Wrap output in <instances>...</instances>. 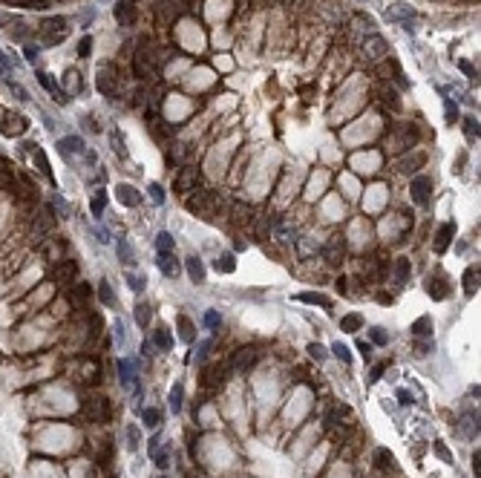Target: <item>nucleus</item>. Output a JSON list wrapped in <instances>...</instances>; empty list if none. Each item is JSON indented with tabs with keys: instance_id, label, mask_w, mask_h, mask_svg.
Returning <instances> with one entry per match:
<instances>
[{
	"instance_id": "f257e3e1",
	"label": "nucleus",
	"mask_w": 481,
	"mask_h": 478,
	"mask_svg": "<svg viewBox=\"0 0 481 478\" xmlns=\"http://www.w3.org/2000/svg\"><path fill=\"white\" fill-rule=\"evenodd\" d=\"M228 369H231V366H222V363L205 366V369H202V380H199V383H202V389L205 392H216L219 386L228 380Z\"/></svg>"
},
{
	"instance_id": "f03ea898",
	"label": "nucleus",
	"mask_w": 481,
	"mask_h": 478,
	"mask_svg": "<svg viewBox=\"0 0 481 478\" xmlns=\"http://www.w3.org/2000/svg\"><path fill=\"white\" fill-rule=\"evenodd\" d=\"M81 412L92 424H104L109 418V403H107V398H87L81 403Z\"/></svg>"
},
{
	"instance_id": "7ed1b4c3",
	"label": "nucleus",
	"mask_w": 481,
	"mask_h": 478,
	"mask_svg": "<svg viewBox=\"0 0 481 478\" xmlns=\"http://www.w3.org/2000/svg\"><path fill=\"white\" fill-rule=\"evenodd\" d=\"M409 193H412V202L415 205H427L432 196V181L430 176H415L412 185H409Z\"/></svg>"
},
{
	"instance_id": "20e7f679",
	"label": "nucleus",
	"mask_w": 481,
	"mask_h": 478,
	"mask_svg": "<svg viewBox=\"0 0 481 478\" xmlns=\"http://www.w3.org/2000/svg\"><path fill=\"white\" fill-rule=\"evenodd\" d=\"M323 256H326L328 265H340L343 256H346V239H343V236H331L326 242V248H323Z\"/></svg>"
},
{
	"instance_id": "39448f33",
	"label": "nucleus",
	"mask_w": 481,
	"mask_h": 478,
	"mask_svg": "<svg viewBox=\"0 0 481 478\" xmlns=\"http://www.w3.org/2000/svg\"><path fill=\"white\" fill-rule=\"evenodd\" d=\"M256 363V348H251V346H245V348H236L231 355V369H236V372H245V369H251Z\"/></svg>"
},
{
	"instance_id": "423d86ee",
	"label": "nucleus",
	"mask_w": 481,
	"mask_h": 478,
	"mask_svg": "<svg viewBox=\"0 0 481 478\" xmlns=\"http://www.w3.org/2000/svg\"><path fill=\"white\" fill-rule=\"evenodd\" d=\"M199 185V173L193 170V167H184V170H179V176H176L173 181V188L176 193H190V190Z\"/></svg>"
},
{
	"instance_id": "0eeeda50",
	"label": "nucleus",
	"mask_w": 481,
	"mask_h": 478,
	"mask_svg": "<svg viewBox=\"0 0 481 478\" xmlns=\"http://www.w3.org/2000/svg\"><path fill=\"white\" fill-rule=\"evenodd\" d=\"M136 17H139V12H136V0H116V21L121 23V26L136 23Z\"/></svg>"
},
{
	"instance_id": "6e6552de",
	"label": "nucleus",
	"mask_w": 481,
	"mask_h": 478,
	"mask_svg": "<svg viewBox=\"0 0 481 478\" xmlns=\"http://www.w3.org/2000/svg\"><path fill=\"white\" fill-rule=\"evenodd\" d=\"M52 277H55V283H61V285H75V277H78V265L66 260V262H61V265H55Z\"/></svg>"
},
{
	"instance_id": "1a4fd4ad",
	"label": "nucleus",
	"mask_w": 481,
	"mask_h": 478,
	"mask_svg": "<svg viewBox=\"0 0 481 478\" xmlns=\"http://www.w3.org/2000/svg\"><path fill=\"white\" fill-rule=\"evenodd\" d=\"M452 236H455V225H452V222L441 225V228H438V233H435V242H432V248H435L438 254H444L447 248H450Z\"/></svg>"
},
{
	"instance_id": "9d476101",
	"label": "nucleus",
	"mask_w": 481,
	"mask_h": 478,
	"mask_svg": "<svg viewBox=\"0 0 481 478\" xmlns=\"http://www.w3.org/2000/svg\"><path fill=\"white\" fill-rule=\"evenodd\" d=\"M41 29L49 32V44H55L58 38H64V32H66V21H64V17H46V21L41 23Z\"/></svg>"
},
{
	"instance_id": "9b49d317",
	"label": "nucleus",
	"mask_w": 481,
	"mask_h": 478,
	"mask_svg": "<svg viewBox=\"0 0 481 478\" xmlns=\"http://www.w3.org/2000/svg\"><path fill=\"white\" fill-rule=\"evenodd\" d=\"M156 265H159V271L164 277H179V260H176L170 251H161L159 260H156Z\"/></svg>"
},
{
	"instance_id": "f8f14e48",
	"label": "nucleus",
	"mask_w": 481,
	"mask_h": 478,
	"mask_svg": "<svg viewBox=\"0 0 481 478\" xmlns=\"http://www.w3.org/2000/svg\"><path fill=\"white\" fill-rule=\"evenodd\" d=\"M98 89H101L104 95L116 93V72H113V66H101V69H98Z\"/></svg>"
},
{
	"instance_id": "ddd939ff",
	"label": "nucleus",
	"mask_w": 481,
	"mask_h": 478,
	"mask_svg": "<svg viewBox=\"0 0 481 478\" xmlns=\"http://www.w3.org/2000/svg\"><path fill=\"white\" fill-rule=\"evenodd\" d=\"M116 193H118V202H121V205H127V208H136V205L141 202L139 190L133 188V185H118V188H116Z\"/></svg>"
},
{
	"instance_id": "4468645a",
	"label": "nucleus",
	"mask_w": 481,
	"mask_h": 478,
	"mask_svg": "<svg viewBox=\"0 0 481 478\" xmlns=\"http://www.w3.org/2000/svg\"><path fill=\"white\" fill-rule=\"evenodd\" d=\"M427 294H430L432 300H444L447 297V280L441 274H435V277H430L427 280Z\"/></svg>"
},
{
	"instance_id": "2eb2a0df",
	"label": "nucleus",
	"mask_w": 481,
	"mask_h": 478,
	"mask_svg": "<svg viewBox=\"0 0 481 478\" xmlns=\"http://www.w3.org/2000/svg\"><path fill=\"white\" fill-rule=\"evenodd\" d=\"M363 52H366V58H380V55H386V44H383V38L369 35V38H366V44H363Z\"/></svg>"
},
{
	"instance_id": "dca6fc26",
	"label": "nucleus",
	"mask_w": 481,
	"mask_h": 478,
	"mask_svg": "<svg viewBox=\"0 0 481 478\" xmlns=\"http://www.w3.org/2000/svg\"><path fill=\"white\" fill-rule=\"evenodd\" d=\"M386 15L392 17V21H412V17H415V9L409 6V3H392Z\"/></svg>"
},
{
	"instance_id": "f3484780",
	"label": "nucleus",
	"mask_w": 481,
	"mask_h": 478,
	"mask_svg": "<svg viewBox=\"0 0 481 478\" xmlns=\"http://www.w3.org/2000/svg\"><path fill=\"white\" fill-rule=\"evenodd\" d=\"M153 343H156V348H161V352H170V348H173V337H170V332L164 326L153 328Z\"/></svg>"
},
{
	"instance_id": "a211bd4d",
	"label": "nucleus",
	"mask_w": 481,
	"mask_h": 478,
	"mask_svg": "<svg viewBox=\"0 0 481 478\" xmlns=\"http://www.w3.org/2000/svg\"><path fill=\"white\" fill-rule=\"evenodd\" d=\"M300 303H308V305H323V308H331V300L326 297V294H317V291H303V294H297Z\"/></svg>"
},
{
	"instance_id": "6ab92c4d",
	"label": "nucleus",
	"mask_w": 481,
	"mask_h": 478,
	"mask_svg": "<svg viewBox=\"0 0 481 478\" xmlns=\"http://www.w3.org/2000/svg\"><path fill=\"white\" fill-rule=\"evenodd\" d=\"M118 375H121V386L124 389H136V372L127 360H118Z\"/></svg>"
},
{
	"instance_id": "aec40b11",
	"label": "nucleus",
	"mask_w": 481,
	"mask_h": 478,
	"mask_svg": "<svg viewBox=\"0 0 481 478\" xmlns=\"http://www.w3.org/2000/svg\"><path fill=\"white\" fill-rule=\"evenodd\" d=\"M409 332L415 334V337H430V334H432V317H430V314L418 317L415 323H412V328H409Z\"/></svg>"
},
{
	"instance_id": "412c9836",
	"label": "nucleus",
	"mask_w": 481,
	"mask_h": 478,
	"mask_svg": "<svg viewBox=\"0 0 481 478\" xmlns=\"http://www.w3.org/2000/svg\"><path fill=\"white\" fill-rule=\"evenodd\" d=\"M176 323H179V337H182L184 343H193V337H196V328H193V323H190L184 314H179V320H176Z\"/></svg>"
},
{
	"instance_id": "4be33fe9",
	"label": "nucleus",
	"mask_w": 481,
	"mask_h": 478,
	"mask_svg": "<svg viewBox=\"0 0 481 478\" xmlns=\"http://www.w3.org/2000/svg\"><path fill=\"white\" fill-rule=\"evenodd\" d=\"M184 265H188V274H190V280H193V283H202L205 280V265L202 262L196 260V256H190V260H184Z\"/></svg>"
},
{
	"instance_id": "5701e85b",
	"label": "nucleus",
	"mask_w": 481,
	"mask_h": 478,
	"mask_svg": "<svg viewBox=\"0 0 481 478\" xmlns=\"http://www.w3.org/2000/svg\"><path fill=\"white\" fill-rule=\"evenodd\" d=\"M464 291L470 294V297L478 291V268H473V265L464 271Z\"/></svg>"
},
{
	"instance_id": "b1692460",
	"label": "nucleus",
	"mask_w": 481,
	"mask_h": 478,
	"mask_svg": "<svg viewBox=\"0 0 481 478\" xmlns=\"http://www.w3.org/2000/svg\"><path fill=\"white\" fill-rule=\"evenodd\" d=\"M461 432H464V438H473L475 432H478V415H464L461 418Z\"/></svg>"
},
{
	"instance_id": "393cba45",
	"label": "nucleus",
	"mask_w": 481,
	"mask_h": 478,
	"mask_svg": "<svg viewBox=\"0 0 481 478\" xmlns=\"http://www.w3.org/2000/svg\"><path fill=\"white\" fill-rule=\"evenodd\" d=\"M61 150L64 153H84V141H81L78 136H66V138H61Z\"/></svg>"
},
{
	"instance_id": "a878e982",
	"label": "nucleus",
	"mask_w": 481,
	"mask_h": 478,
	"mask_svg": "<svg viewBox=\"0 0 481 478\" xmlns=\"http://www.w3.org/2000/svg\"><path fill=\"white\" fill-rule=\"evenodd\" d=\"M360 326H363V317H360V314H346V317L340 320L343 332H360Z\"/></svg>"
},
{
	"instance_id": "bb28decb",
	"label": "nucleus",
	"mask_w": 481,
	"mask_h": 478,
	"mask_svg": "<svg viewBox=\"0 0 481 478\" xmlns=\"http://www.w3.org/2000/svg\"><path fill=\"white\" fill-rule=\"evenodd\" d=\"M98 297H101V303L104 305H109V308H116V294H113V285L104 280L101 283V288H98Z\"/></svg>"
},
{
	"instance_id": "cd10ccee",
	"label": "nucleus",
	"mask_w": 481,
	"mask_h": 478,
	"mask_svg": "<svg viewBox=\"0 0 481 478\" xmlns=\"http://www.w3.org/2000/svg\"><path fill=\"white\" fill-rule=\"evenodd\" d=\"M216 271H219V274H233V271H236V260H233L231 254L219 256V260H216Z\"/></svg>"
},
{
	"instance_id": "c85d7f7f",
	"label": "nucleus",
	"mask_w": 481,
	"mask_h": 478,
	"mask_svg": "<svg viewBox=\"0 0 481 478\" xmlns=\"http://www.w3.org/2000/svg\"><path fill=\"white\" fill-rule=\"evenodd\" d=\"M182 398H184V389H182V383H176L170 389V409L173 412H182Z\"/></svg>"
},
{
	"instance_id": "c756f323",
	"label": "nucleus",
	"mask_w": 481,
	"mask_h": 478,
	"mask_svg": "<svg viewBox=\"0 0 481 478\" xmlns=\"http://www.w3.org/2000/svg\"><path fill=\"white\" fill-rule=\"evenodd\" d=\"M141 420H144V427L159 429V424H161V412H159V409H144V412H141Z\"/></svg>"
},
{
	"instance_id": "7c9ffc66",
	"label": "nucleus",
	"mask_w": 481,
	"mask_h": 478,
	"mask_svg": "<svg viewBox=\"0 0 481 478\" xmlns=\"http://www.w3.org/2000/svg\"><path fill=\"white\" fill-rule=\"evenodd\" d=\"M136 323H139L141 328L150 326V305H147V303H139V305H136Z\"/></svg>"
},
{
	"instance_id": "2f4dec72",
	"label": "nucleus",
	"mask_w": 481,
	"mask_h": 478,
	"mask_svg": "<svg viewBox=\"0 0 481 478\" xmlns=\"http://www.w3.org/2000/svg\"><path fill=\"white\" fill-rule=\"evenodd\" d=\"M378 464H380V467H386L383 472H395V470H398V464H395V458H392V452H389V449H380V452H378Z\"/></svg>"
},
{
	"instance_id": "473e14b6",
	"label": "nucleus",
	"mask_w": 481,
	"mask_h": 478,
	"mask_svg": "<svg viewBox=\"0 0 481 478\" xmlns=\"http://www.w3.org/2000/svg\"><path fill=\"white\" fill-rule=\"evenodd\" d=\"M64 87H66V93H69V95L81 93V84H78V72H75V69H69V72L64 75Z\"/></svg>"
},
{
	"instance_id": "72a5a7b5",
	"label": "nucleus",
	"mask_w": 481,
	"mask_h": 478,
	"mask_svg": "<svg viewBox=\"0 0 481 478\" xmlns=\"http://www.w3.org/2000/svg\"><path fill=\"white\" fill-rule=\"evenodd\" d=\"M104 205H107V190H98V193L92 196V202H89V208H92L95 216H101L104 213Z\"/></svg>"
},
{
	"instance_id": "f704fd0d",
	"label": "nucleus",
	"mask_w": 481,
	"mask_h": 478,
	"mask_svg": "<svg viewBox=\"0 0 481 478\" xmlns=\"http://www.w3.org/2000/svg\"><path fill=\"white\" fill-rule=\"evenodd\" d=\"M72 297L78 300V303H87V300L92 297V288H89L87 283H78V285H72Z\"/></svg>"
},
{
	"instance_id": "c9c22d12",
	"label": "nucleus",
	"mask_w": 481,
	"mask_h": 478,
	"mask_svg": "<svg viewBox=\"0 0 481 478\" xmlns=\"http://www.w3.org/2000/svg\"><path fill=\"white\" fill-rule=\"evenodd\" d=\"M173 245H176V242H173V236H170L168 231H161L159 236H156V248H159V254H161V251H173Z\"/></svg>"
},
{
	"instance_id": "e433bc0d",
	"label": "nucleus",
	"mask_w": 481,
	"mask_h": 478,
	"mask_svg": "<svg viewBox=\"0 0 481 478\" xmlns=\"http://www.w3.org/2000/svg\"><path fill=\"white\" fill-rule=\"evenodd\" d=\"M395 277H398V283H403L409 277V260L401 256V260H395Z\"/></svg>"
},
{
	"instance_id": "4c0bfd02",
	"label": "nucleus",
	"mask_w": 481,
	"mask_h": 478,
	"mask_svg": "<svg viewBox=\"0 0 481 478\" xmlns=\"http://www.w3.org/2000/svg\"><path fill=\"white\" fill-rule=\"evenodd\" d=\"M444 118H447V124L458 121V107L452 104V98H444Z\"/></svg>"
},
{
	"instance_id": "58836bf2",
	"label": "nucleus",
	"mask_w": 481,
	"mask_h": 478,
	"mask_svg": "<svg viewBox=\"0 0 481 478\" xmlns=\"http://www.w3.org/2000/svg\"><path fill=\"white\" fill-rule=\"evenodd\" d=\"M464 136L473 141V138H478V121H475L473 116H467L464 118Z\"/></svg>"
},
{
	"instance_id": "ea45409f",
	"label": "nucleus",
	"mask_w": 481,
	"mask_h": 478,
	"mask_svg": "<svg viewBox=\"0 0 481 478\" xmlns=\"http://www.w3.org/2000/svg\"><path fill=\"white\" fill-rule=\"evenodd\" d=\"M101 332H104L101 317H98V314H92V317H89V340H95V337H98Z\"/></svg>"
},
{
	"instance_id": "a19ab883",
	"label": "nucleus",
	"mask_w": 481,
	"mask_h": 478,
	"mask_svg": "<svg viewBox=\"0 0 481 478\" xmlns=\"http://www.w3.org/2000/svg\"><path fill=\"white\" fill-rule=\"evenodd\" d=\"M150 458L156 461V467H159V470H168V452H164V449L156 447L153 452H150Z\"/></svg>"
},
{
	"instance_id": "79ce46f5",
	"label": "nucleus",
	"mask_w": 481,
	"mask_h": 478,
	"mask_svg": "<svg viewBox=\"0 0 481 478\" xmlns=\"http://www.w3.org/2000/svg\"><path fill=\"white\" fill-rule=\"evenodd\" d=\"M423 164V156L415 153V156H409L406 161H401V173H409V167H421Z\"/></svg>"
},
{
	"instance_id": "37998d69",
	"label": "nucleus",
	"mask_w": 481,
	"mask_h": 478,
	"mask_svg": "<svg viewBox=\"0 0 481 478\" xmlns=\"http://www.w3.org/2000/svg\"><path fill=\"white\" fill-rule=\"evenodd\" d=\"M205 326H208V328H222V314H219V311H208V314H205Z\"/></svg>"
},
{
	"instance_id": "c03bdc74",
	"label": "nucleus",
	"mask_w": 481,
	"mask_h": 478,
	"mask_svg": "<svg viewBox=\"0 0 481 478\" xmlns=\"http://www.w3.org/2000/svg\"><path fill=\"white\" fill-rule=\"evenodd\" d=\"M127 441H130V452L133 449H139V427H136V424L127 427Z\"/></svg>"
},
{
	"instance_id": "a18cd8bd",
	"label": "nucleus",
	"mask_w": 481,
	"mask_h": 478,
	"mask_svg": "<svg viewBox=\"0 0 481 478\" xmlns=\"http://www.w3.org/2000/svg\"><path fill=\"white\" fill-rule=\"evenodd\" d=\"M369 337H372V343H378V346H386V343H389V334L383 332V328H372V334H369Z\"/></svg>"
},
{
	"instance_id": "49530a36",
	"label": "nucleus",
	"mask_w": 481,
	"mask_h": 478,
	"mask_svg": "<svg viewBox=\"0 0 481 478\" xmlns=\"http://www.w3.org/2000/svg\"><path fill=\"white\" fill-rule=\"evenodd\" d=\"M308 355H311V360H326V348H323L320 343H311V346H308Z\"/></svg>"
},
{
	"instance_id": "de8ad7c7",
	"label": "nucleus",
	"mask_w": 481,
	"mask_h": 478,
	"mask_svg": "<svg viewBox=\"0 0 481 478\" xmlns=\"http://www.w3.org/2000/svg\"><path fill=\"white\" fill-rule=\"evenodd\" d=\"M109 138H113V147H116V153L121 156V159H124V156H127V150H124V141H121V136H118V133L113 130V133H109Z\"/></svg>"
},
{
	"instance_id": "09e8293b",
	"label": "nucleus",
	"mask_w": 481,
	"mask_h": 478,
	"mask_svg": "<svg viewBox=\"0 0 481 478\" xmlns=\"http://www.w3.org/2000/svg\"><path fill=\"white\" fill-rule=\"evenodd\" d=\"M331 352H335V355L340 357L343 363H351V355H349V348L343 346V343H335V348H331Z\"/></svg>"
},
{
	"instance_id": "8fccbe9b",
	"label": "nucleus",
	"mask_w": 481,
	"mask_h": 478,
	"mask_svg": "<svg viewBox=\"0 0 481 478\" xmlns=\"http://www.w3.org/2000/svg\"><path fill=\"white\" fill-rule=\"evenodd\" d=\"M150 199H153V205L164 202V190H161V185H150Z\"/></svg>"
},
{
	"instance_id": "3c124183",
	"label": "nucleus",
	"mask_w": 481,
	"mask_h": 478,
	"mask_svg": "<svg viewBox=\"0 0 481 478\" xmlns=\"http://www.w3.org/2000/svg\"><path fill=\"white\" fill-rule=\"evenodd\" d=\"M89 49H92V38H81V44H78V55H81V58H87V55H89Z\"/></svg>"
},
{
	"instance_id": "603ef678",
	"label": "nucleus",
	"mask_w": 481,
	"mask_h": 478,
	"mask_svg": "<svg viewBox=\"0 0 481 478\" xmlns=\"http://www.w3.org/2000/svg\"><path fill=\"white\" fill-rule=\"evenodd\" d=\"M38 81H41V87H44V89L55 93V81H52V75H46V72H38Z\"/></svg>"
},
{
	"instance_id": "864d4df0",
	"label": "nucleus",
	"mask_w": 481,
	"mask_h": 478,
	"mask_svg": "<svg viewBox=\"0 0 481 478\" xmlns=\"http://www.w3.org/2000/svg\"><path fill=\"white\" fill-rule=\"evenodd\" d=\"M127 283H130V288H133V291H141V288H144V277L127 274Z\"/></svg>"
},
{
	"instance_id": "5fc2aeb1",
	"label": "nucleus",
	"mask_w": 481,
	"mask_h": 478,
	"mask_svg": "<svg viewBox=\"0 0 481 478\" xmlns=\"http://www.w3.org/2000/svg\"><path fill=\"white\" fill-rule=\"evenodd\" d=\"M118 256H121V262H133V251L127 248V242H118Z\"/></svg>"
},
{
	"instance_id": "6e6d98bb",
	"label": "nucleus",
	"mask_w": 481,
	"mask_h": 478,
	"mask_svg": "<svg viewBox=\"0 0 481 478\" xmlns=\"http://www.w3.org/2000/svg\"><path fill=\"white\" fill-rule=\"evenodd\" d=\"M398 403H401V406H412V403H415V398H412L406 389H398Z\"/></svg>"
},
{
	"instance_id": "4d7b16f0",
	"label": "nucleus",
	"mask_w": 481,
	"mask_h": 478,
	"mask_svg": "<svg viewBox=\"0 0 481 478\" xmlns=\"http://www.w3.org/2000/svg\"><path fill=\"white\" fill-rule=\"evenodd\" d=\"M435 455L441 458V461L452 464V455H450V452H447V449H444V444H441V441H435Z\"/></svg>"
},
{
	"instance_id": "13d9d810",
	"label": "nucleus",
	"mask_w": 481,
	"mask_h": 478,
	"mask_svg": "<svg viewBox=\"0 0 481 478\" xmlns=\"http://www.w3.org/2000/svg\"><path fill=\"white\" fill-rule=\"evenodd\" d=\"M109 458H113V441H107V444H104V449H101V458H98V464H107Z\"/></svg>"
},
{
	"instance_id": "bf43d9fd",
	"label": "nucleus",
	"mask_w": 481,
	"mask_h": 478,
	"mask_svg": "<svg viewBox=\"0 0 481 478\" xmlns=\"http://www.w3.org/2000/svg\"><path fill=\"white\" fill-rule=\"evenodd\" d=\"M311 251H317V242H308V239H303V242H300V254L306 256V254H311Z\"/></svg>"
},
{
	"instance_id": "052dcab7",
	"label": "nucleus",
	"mask_w": 481,
	"mask_h": 478,
	"mask_svg": "<svg viewBox=\"0 0 481 478\" xmlns=\"http://www.w3.org/2000/svg\"><path fill=\"white\" fill-rule=\"evenodd\" d=\"M9 89H12V93H15L17 98H21V101H26V89H23L21 84H15V81H9Z\"/></svg>"
},
{
	"instance_id": "680f3d73",
	"label": "nucleus",
	"mask_w": 481,
	"mask_h": 478,
	"mask_svg": "<svg viewBox=\"0 0 481 478\" xmlns=\"http://www.w3.org/2000/svg\"><path fill=\"white\" fill-rule=\"evenodd\" d=\"M458 66H461V72H464V75L475 78V69H473V64H470V61H458Z\"/></svg>"
},
{
	"instance_id": "e2e57ef3",
	"label": "nucleus",
	"mask_w": 481,
	"mask_h": 478,
	"mask_svg": "<svg viewBox=\"0 0 481 478\" xmlns=\"http://www.w3.org/2000/svg\"><path fill=\"white\" fill-rule=\"evenodd\" d=\"M383 372H386V363H378V366L372 369V377H369V380H372V383H375V380H380V375H383Z\"/></svg>"
},
{
	"instance_id": "0e129e2a",
	"label": "nucleus",
	"mask_w": 481,
	"mask_h": 478,
	"mask_svg": "<svg viewBox=\"0 0 481 478\" xmlns=\"http://www.w3.org/2000/svg\"><path fill=\"white\" fill-rule=\"evenodd\" d=\"M473 472H475V478L481 475V455H478V452L473 455Z\"/></svg>"
},
{
	"instance_id": "69168bd1",
	"label": "nucleus",
	"mask_w": 481,
	"mask_h": 478,
	"mask_svg": "<svg viewBox=\"0 0 481 478\" xmlns=\"http://www.w3.org/2000/svg\"><path fill=\"white\" fill-rule=\"evenodd\" d=\"M23 55H26V61H38V49H35V46H26V49H23Z\"/></svg>"
},
{
	"instance_id": "338daca9",
	"label": "nucleus",
	"mask_w": 481,
	"mask_h": 478,
	"mask_svg": "<svg viewBox=\"0 0 481 478\" xmlns=\"http://www.w3.org/2000/svg\"><path fill=\"white\" fill-rule=\"evenodd\" d=\"M415 352H418V355H427V352H432V343H418Z\"/></svg>"
},
{
	"instance_id": "774afa93",
	"label": "nucleus",
	"mask_w": 481,
	"mask_h": 478,
	"mask_svg": "<svg viewBox=\"0 0 481 478\" xmlns=\"http://www.w3.org/2000/svg\"><path fill=\"white\" fill-rule=\"evenodd\" d=\"M357 348H360V355H363V357H369V343H360Z\"/></svg>"
}]
</instances>
